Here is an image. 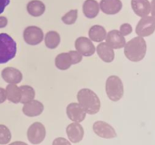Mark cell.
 <instances>
[{
    "instance_id": "cell-1",
    "label": "cell",
    "mask_w": 155,
    "mask_h": 145,
    "mask_svg": "<svg viewBox=\"0 0 155 145\" xmlns=\"http://www.w3.org/2000/svg\"><path fill=\"white\" fill-rule=\"evenodd\" d=\"M77 100L80 105L86 113L90 115L98 113L101 107V102L98 95L89 89H83L77 94Z\"/></svg>"
},
{
    "instance_id": "cell-2",
    "label": "cell",
    "mask_w": 155,
    "mask_h": 145,
    "mask_svg": "<svg viewBox=\"0 0 155 145\" xmlns=\"http://www.w3.org/2000/svg\"><path fill=\"white\" fill-rule=\"evenodd\" d=\"M124 48L125 56L133 62H139L145 57L147 51L146 42L142 37L133 38L127 43Z\"/></svg>"
},
{
    "instance_id": "cell-3",
    "label": "cell",
    "mask_w": 155,
    "mask_h": 145,
    "mask_svg": "<svg viewBox=\"0 0 155 145\" xmlns=\"http://www.w3.org/2000/svg\"><path fill=\"white\" fill-rule=\"evenodd\" d=\"M17 53V44L7 33H0V64L13 59Z\"/></svg>"
},
{
    "instance_id": "cell-4",
    "label": "cell",
    "mask_w": 155,
    "mask_h": 145,
    "mask_svg": "<svg viewBox=\"0 0 155 145\" xmlns=\"http://www.w3.org/2000/svg\"><path fill=\"white\" fill-rule=\"evenodd\" d=\"M106 93L112 101H118L124 95V84L117 76H110L106 81Z\"/></svg>"
},
{
    "instance_id": "cell-5",
    "label": "cell",
    "mask_w": 155,
    "mask_h": 145,
    "mask_svg": "<svg viewBox=\"0 0 155 145\" xmlns=\"http://www.w3.org/2000/svg\"><path fill=\"white\" fill-rule=\"evenodd\" d=\"M45 128L41 122H34L27 130V138L33 144L42 143L45 137Z\"/></svg>"
},
{
    "instance_id": "cell-6",
    "label": "cell",
    "mask_w": 155,
    "mask_h": 145,
    "mask_svg": "<svg viewBox=\"0 0 155 145\" xmlns=\"http://www.w3.org/2000/svg\"><path fill=\"white\" fill-rule=\"evenodd\" d=\"M155 31V19L152 16L143 17L138 23L136 33L140 37H147Z\"/></svg>"
},
{
    "instance_id": "cell-7",
    "label": "cell",
    "mask_w": 155,
    "mask_h": 145,
    "mask_svg": "<svg viewBox=\"0 0 155 145\" xmlns=\"http://www.w3.org/2000/svg\"><path fill=\"white\" fill-rule=\"evenodd\" d=\"M42 30L36 26L27 27L24 31V39L26 43L30 45H39L43 40Z\"/></svg>"
},
{
    "instance_id": "cell-8",
    "label": "cell",
    "mask_w": 155,
    "mask_h": 145,
    "mask_svg": "<svg viewBox=\"0 0 155 145\" xmlns=\"http://www.w3.org/2000/svg\"><path fill=\"white\" fill-rule=\"evenodd\" d=\"M92 128L94 132L102 138L110 139L117 137V133L114 128L105 122L97 121L93 124Z\"/></svg>"
},
{
    "instance_id": "cell-9",
    "label": "cell",
    "mask_w": 155,
    "mask_h": 145,
    "mask_svg": "<svg viewBox=\"0 0 155 145\" xmlns=\"http://www.w3.org/2000/svg\"><path fill=\"white\" fill-rule=\"evenodd\" d=\"M75 48L80 54L85 57L92 56L95 51V47L92 41L84 36L77 39L75 41Z\"/></svg>"
},
{
    "instance_id": "cell-10",
    "label": "cell",
    "mask_w": 155,
    "mask_h": 145,
    "mask_svg": "<svg viewBox=\"0 0 155 145\" xmlns=\"http://www.w3.org/2000/svg\"><path fill=\"white\" fill-rule=\"evenodd\" d=\"M67 115L71 121L80 123L85 119L86 113L79 103H71L67 107Z\"/></svg>"
},
{
    "instance_id": "cell-11",
    "label": "cell",
    "mask_w": 155,
    "mask_h": 145,
    "mask_svg": "<svg viewBox=\"0 0 155 145\" xmlns=\"http://www.w3.org/2000/svg\"><path fill=\"white\" fill-rule=\"evenodd\" d=\"M106 43L113 49L122 48L126 45V39L119 30H114L109 32L106 36Z\"/></svg>"
},
{
    "instance_id": "cell-12",
    "label": "cell",
    "mask_w": 155,
    "mask_h": 145,
    "mask_svg": "<svg viewBox=\"0 0 155 145\" xmlns=\"http://www.w3.org/2000/svg\"><path fill=\"white\" fill-rule=\"evenodd\" d=\"M67 134L72 143H79L84 136V130L82 125L78 122H73L67 127Z\"/></svg>"
},
{
    "instance_id": "cell-13",
    "label": "cell",
    "mask_w": 155,
    "mask_h": 145,
    "mask_svg": "<svg viewBox=\"0 0 155 145\" xmlns=\"http://www.w3.org/2000/svg\"><path fill=\"white\" fill-rule=\"evenodd\" d=\"M99 7L106 14H116L120 11L123 4L120 0H101Z\"/></svg>"
},
{
    "instance_id": "cell-14",
    "label": "cell",
    "mask_w": 155,
    "mask_h": 145,
    "mask_svg": "<svg viewBox=\"0 0 155 145\" xmlns=\"http://www.w3.org/2000/svg\"><path fill=\"white\" fill-rule=\"evenodd\" d=\"M2 77L5 82L9 84H18L23 79L21 71L14 67L5 68L2 71Z\"/></svg>"
},
{
    "instance_id": "cell-15",
    "label": "cell",
    "mask_w": 155,
    "mask_h": 145,
    "mask_svg": "<svg viewBox=\"0 0 155 145\" xmlns=\"http://www.w3.org/2000/svg\"><path fill=\"white\" fill-rule=\"evenodd\" d=\"M44 110V106L40 101L33 100L28 103L24 104L22 111L24 114L29 117H34L39 116Z\"/></svg>"
},
{
    "instance_id": "cell-16",
    "label": "cell",
    "mask_w": 155,
    "mask_h": 145,
    "mask_svg": "<svg viewBox=\"0 0 155 145\" xmlns=\"http://www.w3.org/2000/svg\"><path fill=\"white\" fill-rule=\"evenodd\" d=\"M132 8L139 17L148 16L151 12V4L148 0H132Z\"/></svg>"
},
{
    "instance_id": "cell-17",
    "label": "cell",
    "mask_w": 155,
    "mask_h": 145,
    "mask_svg": "<svg viewBox=\"0 0 155 145\" xmlns=\"http://www.w3.org/2000/svg\"><path fill=\"white\" fill-rule=\"evenodd\" d=\"M97 53L100 58L106 63H110L114 60V49L107 45L106 42H101L97 46Z\"/></svg>"
},
{
    "instance_id": "cell-18",
    "label": "cell",
    "mask_w": 155,
    "mask_h": 145,
    "mask_svg": "<svg viewBox=\"0 0 155 145\" xmlns=\"http://www.w3.org/2000/svg\"><path fill=\"white\" fill-rule=\"evenodd\" d=\"M99 4L95 0H86L83 3V11L87 18H95L99 13Z\"/></svg>"
},
{
    "instance_id": "cell-19",
    "label": "cell",
    "mask_w": 155,
    "mask_h": 145,
    "mask_svg": "<svg viewBox=\"0 0 155 145\" xmlns=\"http://www.w3.org/2000/svg\"><path fill=\"white\" fill-rule=\"evenodd\" d=\"M27 12L33 17H39L44 14L45 6L39 0H32L27 5Z\"/></svg>"
},
{
    "instance_id": "cell-20",
    "label": "cell",
    "mask_w": 155,
    "mask_h": 145,
    "mask_svg": "<svg viewBox=\"0 0 155 145\" xmlns=\"http://www.w3.org/2000/svg\"><path fill=\"white\" fill-rule=\"evenodd\" d=\"M107 32L105 29L100 25L92 26L89 31V36L91 41L95 42H101L105 39Z\"/></svg>"
},
{
    "instance_id": "cell-21",
    "label": "cell",
    "mask_w": 155,
    "mask_h": 145,
    "mask_svg": "<svg viewBox=\"0 0 155 145\" xmlns=\"http://www.w3.org/2000/svg\"><path fill=\"white\" fill-rule=\"evenodd\" d=\"M7 99L14 104H18L21 102V92L20 87L17 86L16 84L8 85L5 89Z\"/></svg>"
},
{
    "instance_id": "cell-22",
    "label": "cell",
    "mask_w": 155,
    "mask_h": 145,
    "mask_svg": "<svg viewBox=\"0 0 155 145\" xmlns=\"http://www.w3.org/2000/svg\"><path fill=\"white\" fill-rule=\"evenodd\" d=\"M72 65L71 54L69 52L61 53L55 58V66L61 70H66Z\"/></svg>"
},
{
    "instance_id": "cell-23",
    "label": "cell",
    "mask_w": 155,
    "mask_h": 145,
    "mask_svg": "<svg viewBox=\"0 0 155 145\" xmlns=\"http://www.w3.org/2000/svg\"><path fill=\"white\" fill-rule=\"evenodd\" d=\"M61 37L58 33L55 31H49L45 36V46L49 49H54L59 45Z\"/></svg>"
},
{
    "instance_id": "cell-24",
    "label": "cell",
    "mask_w": 155,
    "mask_h": 145,
    "mask_svg": "<svg viewBox=\"0 0 155 145\" xmlns=\"http://www.w3.org/2000/svg\"><path fill=\"white\" fill-rule=\"evenodd\" d=\"M21 92V104H26L30 101H33L35 98V91L31 86L29 85H21L20 87Z\"/></svg>"
},
{
    "instance_id": "cell-25",
    "label": "cell",
    "mask_w": 155,
    "mask_h": 145,
    "mask_svg": "<svg viewBox=\"0 0 155 145\" xmlns=\"http://www.w3.org/2000/svg\"><path fill=\"white\" fill-rule=\"evenodd\" d=\"M12 139V133L7 126L0 125V144H7Z\"/></svg>"
},
{
    "instance_id": "cell-26",
    "label": "cell",
    "mask_w": 155,
    "mask_h": 145,
    "mask_svg": "<svg viewBox=\"0 0 155 145\" xmlns=\"http://www.w3.org/2000/svg\"><path fill=\"white\" fill-rule=\"evenodd\" d=\"M78 17V11L74 9V10H71L65 14L63 17H62L61 20L63 21L64 24H67V25H71L74 24L76 22Z\"/></svg>"
},
{
    "instance_id": "cell-27",
    "label": "cell",
    "mask_w": 155,
    "mask_h": 145,
    "mask_svg": "<svg viewBox=\"0 0 155 145\" xmlns=\"http://www.w3.org/2000/svg\"><path fill=\"white\" fill-rule=\"evenodd\" d=\"M70 54H71V60H72V64H77L81 62L82 58H83V55L80 54L77 51H69Z\"/></svg>"
},
{
    "instance_id": "cell-28",
    "label": "cell",
    "mask_w": 155,
    "mask_h": 145,
    "mask_svg": "<svg viewBox=\"0 0 155 145\" xmlns=\"http://www.w3.org/2000/svg\"><path fill=\"white\" fill-rule=\"evenodd\" d=\"M133 31V27L130 24H124L120 27V32L124 36H128Z\"/></svg>"
},
{
    "instance_id": "cell-29",
    "label": "cell",
    "mask_w": 155,
    "mask_h": 145,
    "mask_svg": "<svg viewBox=\"0 0 155 145\" xmlns=\"http://www.w3.org/2000/svg\"><path fill=\"white\" fill-rule=\"evenodd\" d=\"M52 145H71V143L64 137H57L53 140Z\"/></svg>"
},
{
    "instance_id": "cell-30",
    "label": "cell",
    "mask_w": 155,
    "mask_h": 145,
    "mask_svg": "<svg viewBox=\"0 0 155 145\" xmlns=\"http://www.w3.org/2000/svg\"><path fill=\"white\" fill-rule=\"evenodd\" d=\"M10 3V0H0V14L4 11L5 8Z\"/></svg>"
},
{
    "instance_id": "cell-31",
    "label": "cell",
    "mask_w": 155,
    "mask_h": 145,
    "mask_svg": "<svg viewBox=\"0 0 155 145\" xmlns=\"http://www.w3.org/2000/svg\"><path fill=\"white\" fill-rule=\"evenodd\" d=\"M6 99H7V97H6L5 89L0 88V104L4 103Z\"/></svg>"
},
{
    "instance_id": "cell-32",
    "label": "cell",
    "mask_w": 155,
    "mask_h": 145,
    "mask_svg": "<svg viewBox=\"0 0 155 145\" xmlns=\"http://www.w3.org/2000/svg\"><path fill=\"white\" fill-rule=\"evenodd\" d=\"M8 20L5 17L0 16V28H4L7 26Z\"/></svg>"
},
{
    "instance_id": "cell-33",
    "label": "cell",
    "mask_w": 155,
    "mask_h": 145,
    "mask_svg": "<svg viewBox=\"0 0 155 145\" xmlns=\"http://www.w3.org/2000/svg\"><path fill=\"white\" fill-rule=\"evenodd\" d=\"M151 13L155 19V0H152L151 3Z\"/></svg>"
},
{
    "instance_id": "cell-34",
    "label": "cell",
    "mask_w": 155,
    "mask_h": 145,
    "mask_svg": "<svg viewBox=\"0 0 155 145\" xmlns=\"http://www.w3.org/2000/svg\"><path fill=\"white\" fill-rule=\"evenodd\" d=\"M9 145H27V143L23 141H15L13 143H11Z\"/></svg>"
}]
</instances>
